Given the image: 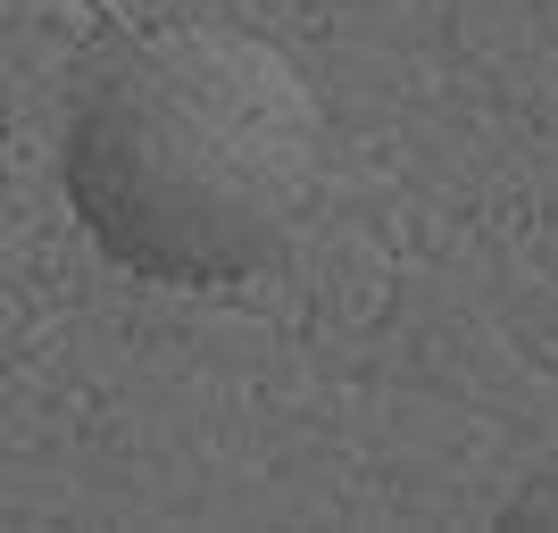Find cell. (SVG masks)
Returning a JSON list of instances; mask_svg holds the SVG:
<instances>
[{
	"mask_svg": "<svg viewBox=\"0 0 558 533\" xmlns=\"http://www.w3.org/2000/svg\"><path fill=\"white\" fill-rule=\"evenodd\" d=\"M500 517H509V525H558V459L542 467V475H525V484L509 492V509H500Z\"/></svg>",
	"mask_w": 558,
	"mask_h": 533,
	"instance_id": "obj_2",
	"label": "cell"
},
{
	"mask_svg": "<svg viewBox=\"0 0 558 533\" xmlns=\"http://www.w3.org/2000/svg\"><path fill=\"white\" fill-rule=\"evenodd\" d=\"M326 117L267 34L209 17L109 43L68 109L75 226L142 283H242L308 226Z\"/></svg>",
	"mask_w": 558,
	"mask_h": 533,
	"instance_id": "obj_1",
	"label": "cell"
}]
</instances>
